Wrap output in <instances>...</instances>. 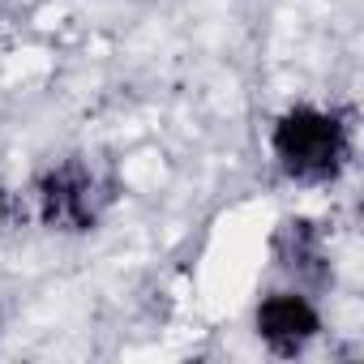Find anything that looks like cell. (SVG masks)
Wrapping results in <instances>:
<instances>
[{
  "label": "cell",
  "instance_id": "cell-1",
  "mask_svg": "<svg viewBox=\"0 0 364 364\" xmlns=\"http://www.w3.org/2000/svg\"><path fill=\"white\" fill-rule=\"evenodd\" d=\"M274 159L291 180L304 185H326L347 167L351 154V133L334 112L321 107H291L279 124H274Z\"/></svg>",
  "mask_w": 364,
  "mask_h": 364
},
{
  "label": "cell",
  "instance_id": "cell-2",
  "mask_svg": "<svg viewBox=\"0 0 364 364\" xmlns=\"http://www.w3.org/2000/svg\"><path fill=\"white\" fill-rule=\"evenodd\" d=\"M107 180L86 163V159H65L56 167H48L35 189H31V206L35 215L56 228V232H86L99 223L103 206H107Z\"/></svg>",
  "mask_w": 364,
  "mask_h": 364
},
{
  "label": "cell",
  "instance_id": "cell-4",
  "mask_svg": "<svg viewBox=\"0 0 364 364\" xmlns=\"http://www.w3.org/2000/svg\"><path fill=\"white\" fill-rule=\"evenodd\" d=\"M274 257L279 266L304 283V287H321L330 279V249H326V236L317 223L309 219H287L274 236Z\"/></svg>",
  "mask_w": 364,
  "mask_h": 364
},
{
  "label": "cell",
  "instance_id": "cell-3",
  "mask_svg": "<svg viewBox=\"0 0 364 364\" xmlns=\"http://www.w3.org/2000/svg\"><path fill=\"white\" fill-rule=\"evenodd\" d=\"M321 330V317L313 309L309 296L300 291H274L257 304V334L279 351V355H296L304 351Z\"/></svg>",
  "mask_w": 364,
  "mask_h": 364
}]
</instances>
